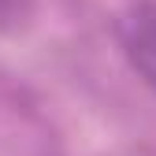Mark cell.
Returning a JSON list of instances; mask_svg holds the SVG:
<instances>
[{
  "label": "cell",
  "mask_w": 156,
  "mask_h": 156,
  "mask_svg": "<svg viewBox=\"0 0 156 156\" xmlns=\"http://www.w3.org/2000/svg\"><path fill=\"white\" fill-rule=\"evenodd\" d=\"M123 45L134 71L156 89V4H138L123 26Z\"/></svg>",
  "instance_id": "cell-1"
},
{
  "label": "cell",
  "mask_w": 156,
  "mask_h": 156,
  "mask_svg": "<svg viewBox=\"0 0 156 156\" xmlns=\"http://www.w3.org/2000/svg\"><path fill=\"white\" fill-rule=\"evenodd\" d=\"M37 0H0V34H23L34 19Z\"/></svg>",
  "instance_id": "cell-2"
}]
</instances>
